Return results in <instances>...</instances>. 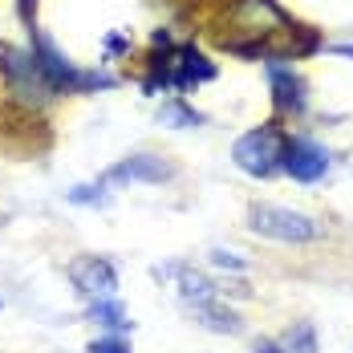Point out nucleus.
Masks as SVG:
<instances>
[{
    "mask_svg": "<svg viewBox=\"0 0 353 353\" xmlns=\"http://www.w3.org/2000/svg\"><path fill=\"white\" fill-rule=\"evenodd\" d=\"M33 57L41 73L49 77V85H53V94H90V90H110L114 85V77L110 73H98V70H77L70 57L53 45V37L33 29Z\"/></svg>",
    "mask_w": 353,
    "mask_h": 353,
    "instance_id": "f257e3e1",
    "label": "nucleus"
},
{
    "mask_svg": "<svg viewBox=\"0 0 353 353\" xmlns=\"http://www.w3.org/2000/svg\"><path fill=\"white\" fill-rule=\"evenodd\" d=\"M0 73H4V90H8V98H12L21 110H29V114L53 98L49 77L41 73L37 57L33 53H25V49L0 45Z\"/></svg>",
    "mask_w": 353,
    "mask_h": 353,
    "instance_id": "f03ea898",
    "label": "nucleus"
},
{
    "mask_svg": "<svg viewBox=\"0 0 353 353\" xmlns=\"http://www.w3.org/2000/svg\"><path fill=\"white\" fill-rule=\"evenodd\" d=\"M248 228L264 240H276V244H313V240H321V223L313 215L276 208V203H252Z\"/></svg>",
    "mask_w": 353,
    "mask_h": 353,
    "instance_id": "7ed1b4c3",
    "label": "nucleus"
},
{
    "mask_svg": "<svg viewBox=\"0 0 353 353\" xmlns=\"http://www.w3.org/2000/svg\"><path fill=\"white\" fill-rule=\"evenodd\" d=\"M232 159H236V167L252 179H272L281 171L284 163V134L276 122H264V126H256V130H248L236 139L232 146Z\"/></svg>",
    "mask_w": 353,
    "mask_h": 353,
    "instance_id": "20e7f679",
    "label": "nucleus"
},
{
    "mask_svg": "<svg viewBox=\"0 0 353 353\" xmlns=\"http://www.w3.org/2000/svg\"><path fill=\"white\" fill-rule=\"evenodd\" d=\"M65 272H70L73 288L81 296H90V301L114 296V288H118V272H114V264H110L106 256H73Z\"/></svg>",
    "mask_w": 353,
    "mask_h": 353,
    "instance_id": "39448f33",
    "label": "nucleus"
},
{
    "mask_svg": "<svg viewBox=\"0 0 353 353\" xmlns=\"http://www.w3.org/2000/svg\"><path fill=\"white\" fill-rule=\"evenodd\" d=\"M281 171L296 179V183H317L325 171H329V150L313 139H284V163Z\"/></svg>",
    "mask_w": 353,
    "mask_h": 353,
    "instance_id": "423d86ee",
    "label": "nucleus"
},
{
    "mask_svg": "<svg viewBox=\"0 0 353 353\" xmlns=\"http://www.w3.org/2000/svg\"><path fill=\"white\" fill-rule=\"evenodd\" d=\"M175 175V167L163 154H130L122 163H114L102 183H167Z\"/></svg>",
    "mask_w": 353,
    "mask_h": 353,
    "instance_id": "0eeeda50",
    "label": "nucleus"
},
{
    "mask_svg": "<svg viewBox=\"0 0 353 353\" xmlns=\"http://www.w3.org/2000/svg\"><path fill=\"white\" fill-rule=\"evenodd\" d=\"M268 85H272V102L276 110L284 114H301V110L309 106V85H305V77L301 73H292L288 65H268Z\"/></svg>",
    "mask_w": 353,
    "mask_h": 353,
    "instance_id": "6e6552de",
    "label": "nucleus"
},
{
    "mask_svg": "<svg viewBox=\"0 0 353 353\" xmlns=\"http://www.w3.org/2000/svg\"><path fill=\"white\" fill-rule=\"evenodd\" d=\"M215 77V65L195 53V49H175L171 53V90H191L195 81H212Z\"/></svg>",
    "mask_w": 353,
    "mask_h": 353,
    "instance_id": "1a4fd4ad",
    "label": "nucleus"
},
{
    "mask_svg": "<svg viewBox=\"0 0 353 353\" xmlns=\"http://www.w3.org/2000/svg\"><path fill=\"white\" fill-rule=\"evenodd\" d=\"M179 292H183V301H187L191 309H199V305H208V301H219L215 281H208V276L195 272V268H183V272H179Z\"/></svg>",
    "mask_w": 353,
    "mask_h": 353,
    "instance_id": "9d476101",
    "label": "nucleus"
},
{
    "mask_svg": "<svg viewBox=\"0 0 353 353\" xmlns=\"http://www.w3.org/2000/svg\"><path fill=\"white\" fill-rule=\"evenodd\" d=\"M195 317L203 329H212V333H244V321L240 313H232L228 305H219V301H208V305H199L195 309Z\"/></svg>",
    "mask_w": 353,
    "mask_h": 353,
    "instance_id": "9b49d317",
    "label": "nucleus"
},
{
    "mask_svg": "<svg viewBox=\"0 0 353 353\" xmlns=\"http://www.w3.org/2000/svg\"><path fill=\"white\" fill-rule=\"evenodd\" d=\"M90 321H94V325H102V329H114V333L134 329V321L126 317V309H122V301H118V296H102V301H94V305H90Z\"/></svg>",
    "mask_w": 353,
    "mask_h": 353,
    "instance_id": "f8f14e48",
    "label": "nucleus"
},
{
    "mask_svg": "<svg viewBox=\"0 0 353 353\" xmlns=\"http://www.w3.org/2000/svg\"><path fill=\"white\" fill-rule=\"evenodd\" d=\"M284 353H317V329L309 321H296L288 333H284Z\"/></svg>",
    "mask_w": 353,
    "mask_h": 353,
    "instance_id": "ddd939ff",
    "label": "nucleus"
},
{
    "mask_svg": "<svg viewBox=\"0 0 353 353\" xmlns=\"http://www.w3.org/2000/svg\"><path fill=\"white\" fill-rule=\"evenodd\" d=\"M159 122H163V126H179V130H187V126H199L203 114L191 110V106H183V102H167V106L159 110Z\"/></svg>",
    "mask_w": 353,
    "mask_h": 353,
    "instance_id": "4468645a",
    "label": "nucleus"
},
{
    "mask_svg": "<svg viewBox=\"0 0 353 353\" xmlns=\"http://www.w3.org/2000/svg\"><path fill=\"white\" fill-rule=\"evenodd\" d=\"M65 199L77 203V208H98V203H106L102 183H98V187H73V191H65Z\"/></svg>",
    "mask_w": 353,
    "mask_h": 353,
    "instance_id": "2eb2a0df",
    "label": "nucleus"
},
{
    "mask_svg": "<svg viewBox=\"0 0 353 353\" xmlns=\"http://www.w3.org/2000/svg\"><path fill=\"white\" fill-rule=\"evenodd\" d=\"M90 353H130V345L122 337H98V341H90Z\"/></svg>",
    "mask_w": 353,
    "mask_h": 353,
    "instance_id": "dca6fc26",
    "label": "nucleus"
},
{
    "mask_svg": "<svg viewBox=\"0 0 353 353\" xmlns=\"http://www.w3.org/2000/svg\"><path fill=\"white\" fill-rule=\"evenodd\" d=\"M212 264H219V268H232V272H244V268H248L236 252H223V248H219V252H212Z\"/></svg>",
    "mask_w": 353,
    "mask_h": 353,
    "instance_id": "f3484780",
    "label": "nucleus"
},
{
    "mask_svg": "<svg viewBox=\"0 0 353 353\" xmlns=\"http://www.w3.org/2000/svg\"><path fill=\"white\" fill-rule=\"evenodd\" d=\"M252 353H284V345H281V341H268V337H260Z\"/></svg>",
    "mask_w": 353,
    "mask_h": 353,
    "instance_id": "a211bd4d",
    "label": "nucleus"
},
{
    "mask_svg": "<svg viewBox=\"0 0 353 353\" xmlns=\"http://www.w3.org/2000/svg\"><path fill=\"white\" fill-rule=\"evenodd\" d=\"M0 305H4V301H0Z\"/></svg>",
    "mask_w": 353,
    "mask_h": 353,
    "instance_id": "6ab92c4d",
    "label": "nucleus"
}]
</instances>
